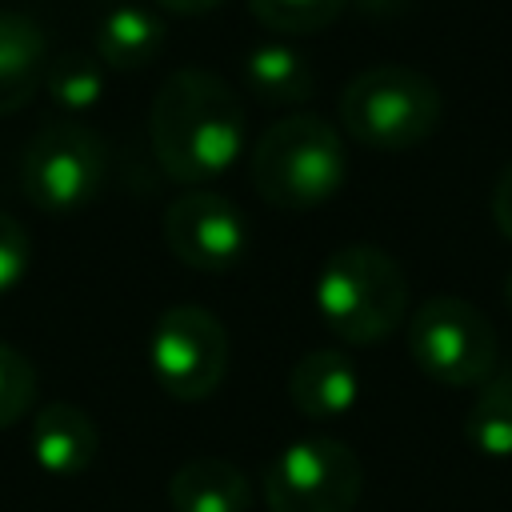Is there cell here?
I'll return each mask as SVG.
<instances>
[{
    "label": "cell",
    "mask_w": 512,
    "mask_h": 512,
    "mask_svg": "<svg viewBox=\"0 0 512 512\" xmlns=\"http://www.w3.org/2000/svg\"><path fill=\"white\" fill-rule=\"evenodd\" d=\"M248 116L228 80L208 68L172 72L148 108V140L168 180L208 184L244 152Z\"/></svg>",
    "instance_id": "obj_1"
},
{
    "label": "cell",
    "mask_w": 512,
    "mask_h": 512,
    "mask_svg": "<svg viewBox=\"0 0 512 512\" xmlns=\"http://www.w3.org/2000/svg\"><path fill=\"white\" fill-rule=\"evenodd\" d=\"M248 172L264 204L280 212H312L340 192L348 176V152L328 120L292 112L260 132Z\"/></svg>",
    "instance_id": "obj_2"
},
{
    "label": "cell",
    "mask_w": 512,
    "mask_h": 512,
    "mask_svg": "<svg viewBox=\"0 0 512 512\" xmlns=\"http://www.w3.org/2000/svg\"><path fill=\"white\" fill-rule=\"evenodd\" d=\"M316 312L344 344H380L408 316L404 268L376 244L336 248L316 276Z\"/></svg>",
    "instance_id": "obj_3"
},
{
    "label": "cell",
    "mask_w": 512,
    "mask_h": 512,
    "mask_svg": "<svg viewBox=\"0 0 512 512\" xmlns=\"http://www.w3.org/2000/svg\"><path fill=\"white\" fill-rule=\"evenodd\" d=\"M444 116L440 88L404 64H376L356 72L340 92L344 132L376 152H408L424 144Z\"/></svg>",
    "instance_id": "obj_4"
},
{
    "label": "cell",
    "mask_w": 512,
    "mask_h": 512,
    "mask_svg": "<svg viewBox=\"0 0 512 512\" xmlns=\"http://www.w3.org/2000/svg\"><path fill=\"white\" fill-rule=\"evenodd\" d=\"M408 356L436 384L480 388L496 372V332L472 300L432 296L408 320Z\"/></svg>",
    "instance_id": "obj_5"
},
{
    "label": "cell",
    "mask_w": 512,
    "mask_h": 512,
    "mask_svg": "<svg viewBox=\"0 0 512 512\" xmlns=\"http://www.w3.org/2000/svg\"><path fill=\"white\" fill-rule=\"evenodd\" d=\"M104 172V140L76 120H52L24 148L20 188L44 216H72L100 196Z\"/></svg>",
    "instance_id": "obj_6"
},
{
    "label": "cell",
    "mask_w": 512,
    "mask_h": 512,
    "mask_svg": "<svg viewBox=\"0 0 512 512\" xmlns=\"http://www.w3.org/2000/svg\"><path fill=\"white\" fill-rule=\"evenodd\" d=\"M364 492L360 456L332 436H300L264 468L268 512H352Z\"/></svg>",
    "instance_id": "obj_7"
},
{
    "label": "cell",
    "mask_w": 512,
    "mask_h": 512,
    "mask_svg": "<svg viewBox=\"0 0 512 512\" xmlns=\"http://www.w3.org/2000/svg\"><path fill=\"white\" fill-rule=\"evenodd\" d=\"M148 364L172 400H208L228 376V328L200 304H172L156 316Z\"/></svg>",
    "instance_id": "obj_8"
},
{
    "label": "cell",
    "mask_w": 512,
    "mask_h": 512,
    "mask_svg": "<svg viewBox=\"0 0 512 512\" xmlns=\"http://www.w3.org/2000/svg\"><path fill=\"white\" fill-rule=\"evenodd\" d=\"M164 248L192 272H232L248 252V220L244 212L208 188H192L176 196L160 216Z\"/></svg>",
    "instance_id": "obj_9"
},
{
    "label": "cell",
    "mask_w": 512,
    "mask_h": 512,
    "mask_svg": "<svg viewBox=\"0 0 512 512\" xmlns=\"http://www.w3.org/2000/svg\"><path fill=\"white\" fill-rule=\"evenodd\" d=\"M28 452L48 476H80L100 452L96 420L72 400H48L32 416Z\"/></svg>",
    "instance_id": "obj_10"
},
{
    "label": "cell",
    "mask_w": 512,
    "mask_h": 512,
    "mask_svg": "<svg viewBox=\"0 0 512 512\" xmlns=\"http://www.w3.org/2000/svg\"><path fill=\"white\" fill-rule=\"evenodd\" d=\"M360 396L356 364L336 348L304 352L288 372V400L308 420H336Z\"/></svg>",
    "instance_id": "obj_11"
},
{
    "label": "cell",
    "mask_w": 512,
    "mask_h": 512,
    "mask_svg": "<svg viewBox=\"0 0 512 512\" xmlns=\"http://www.w3.org/2000/svg\"><path fill=\"white\" fill-rule=\"evenodd\" d=\"M48 40L24 12H0V116L20 112L44 84Z\"/></svg>",
    "instance_id": "obj_12"
},
{
    "label": "cell",
    "mask_w": 512,
    "mask_h": 512,
    "mask_svg": "<svg viewBox=\"0 0 512 512\" xmlns=\"http://www.w3.org/2000/svg\"><path fill=\"white\" fill-rule=\"evenodd\" d=\"M168 504L172 512H248L252 484L232 460L196 456L172 472Z\"/></svg>",
    "instance_id": "obj_13"
},
{
    "label": "cell",
    "mask_w": 512,
    "mask_h": 512,
    "mask_svg": "<svg viewBox=\"0 0 512 512\" xmlns=\"http://www.w3.org/2000/svg\"><path fill=\"white\" fill-rule=\"evenodd\" d=\"M244 80L248 88L272 104V108H296L316 92V68L312 60L280 40H264L256 48H248L244 56Z\"/></svg>",
    "instance_id": "obj_14"
},
{
    "label": "cell",
    "mask_w": 512,
    "mask_h": 512,
    "mask_svg": "<svg viewBox=\"0 0 512 512\" xmlns=\"http://www.w3.org/2000/svg\"><path fill=\"white\" fill-rule=\"evenodd\" d=\"M164 44V20L136 4H116L96 24V60L112 72H136L156 60Z\"/></svg>",
    "instance_id": "obj_15"
},
{
    "label": "cell",
    "mask_w": 512,
    "mask_h": 512,
    "mask_svg": "<svg viewBox=\"0 0 512 512\" xmlns=\"http://www.w3.org/2000/svg\"><path fill=\"white\" fill-rule=\"evenodd\" d=\"M464 440L488 460L512 456V368H496L480 384L464 416Z\"/></svg>",
    "instance_id": "obj_16"
},
{
    "label": "cell",
    "mask_w": 512,
    "mask_h": 512,
    "mask_svg": "<svg viewBox=\"0 0 512 512\" xmlns=\"http://www.w3.org/2000/svg\"><path fill=\"white\" fill-rule=\"evenodd\" d=\"M44 92L64 112H88L104 100V68L96 56L68 52L44 68Z\"/></svg>",
    "instance_id": "obj_17"
},
{
    "label": "cell",
    "mask_w": 512,
    "mask_h": 512,
    "mask_svg": "<svg viewBox=\"0 0 512 512\" xmlns=\"http://www.w3.org/2000/svg\"><path fill=\"white\" fill-rule=\"evenodd\" d=\"M252 20L280 36H312L336 24L348 0H244Z\"/></svg>",
    "instance_id": "obj_18"
},
{
    "label": "cell",
    "mask_w": 512,
    "mask_h": 512,
    "mask_svg": "<svg viewBox=\"0 0 512 512\" xmlns=\"http://www.w3.org/2000/svg\"><path fill=\"white\" fill-rule=\"evenodd\" d=\"M36 400V368L32 360L0 340V428L16 424Z\"/></svg>",
    "instance_id": "obj_19"
},
{
    "label": "cell",
    "mask_w": 512,
    "mask_h": 512,
    "mask_svg": "<svg viewBox=\"0 0 512 512\" xmlns=\"http://www.w3.org/2000/svg\"><path fill=\"white\" fill-rule=\"evenodd\" d=\"M32 268V240L24 224L8 212H0V296L12 292Z\"/></svg>",
    "instance_id": "obj_20"
},
{
    "label": "cell",
    "mask_w": 512,
    "mask_h": 512,
    "mask_svg": "<svg viewBox=\"0 0 512 512\" xmlns=\"http://www.w3.org/2000/svg\"><path fill=\"white\" fill-rule=\"evenodd\" d=\"M492 220L504 232V240H512V160L496 176V188H492Z\"/></svg>",
    "instance_id": "obj_21"
},
{
    "label": "cell",
    "mask_w": 512,
    "mask_h": 512,
    "mask_svg": "<svg viewBox=\"0 0 512 512\" xmlns=\"http://www.w3.org/2000/svg\"><path fill=\"white\" fill-rule=\"evenodd\" d=\"M164 12H172V16H204V12H212V8H220L224 0H156Z\"/></svg>",
    "instance_id": "obj_22"
},
{
    "label": "cell",
    "mask_w": 512,
    "mask_h": 512,
    "mask_svg": "<svg viewBox=\"0 0 512 512\" xmlns=\"http://www.w3.org/2000/svg\"><path fill=\"white\" fill-rule=\"evenodd\" d=\"M504 304H508V312H512V272H508V280H504Z\"/></svg>",
    "instance_id": "obj_23"
}]
</instances>
